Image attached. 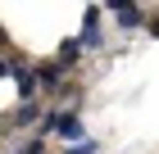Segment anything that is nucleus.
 Segmentation results:
<instances>
[{"label": "nucleus", "mask_w": 159, "mask_h": 154, "mask_svg": "<svg viewBox=\"0 0 159 154\" xmlns=\"http://www.w3.org/2000/svg\"><path fill=\"white\" fill-rule=\"evenodd\" d=\"M14 154H46V141H41V136H32L23 150H14Z\"/></svg>", "instance_id": "9d476101"}, {"label": "nucleus", "mask_w": 159, "mask_h": 154, "mask_svg": "<svg viewBox=\"0 0 159 154\" xmlns=\"http://www.w3.org/2000/svg\"><path fill=\"white\" fill-rule=\"evenodd\" d=\"M146 27H150V36H159V18H150V23H146Z\"/></svg>", "instance_id": "9b49d317"}, {"label": "nucleus", "mask_w": 159, "mask_h": 154, "mask_svg": "<svg viewBox=\"0 0 159 154\" xmlns=\"http://www.w3.org/2000/svg\"><path fill=\"white\" fill-rule=\"evenodd\" d=\"M32 118H41V104H18L9 118H5V127H9V131H27Z\"/></svg>", "instance_id": "39448f33"}, {"label": "nucleus", "mask_w": 159, "mask_h": 154, "mask_svg": "<svg viewBox=\"0 0 159 154\" xmlns=\"http://www.w3.org/2000/svg\"><path fill=\"white\" fill-rule=\"evenodd\" d=\"M0 50H5V27H0Z\"/></svg>", "instance_id": "f8f14e48"}, {"label": "nucleus", "mask_w": 159, "mask_h": 154, "mask_svg": "<svg viewBox=\"0 0 159 154\" xmlns=\"http://www.w3.org/2000/svg\"><path fill=\"white\" fill-rule=\"evenodd\" d=\"M32 73H37L41 91H50V95H55V91L64 86V68H59V64H32Z\"/></svg>", "instance_id": "20e7f679"}, {"label": "nucleus", "mask_w": 159, "mask_h": 154, "mask_svg": "<svg viewBox=\"0 0 159 154\" xmlns=\"http://www.w3.org/2000/svg\"><path fill=\"white\" fill-rule=\"evenodd\" d=\"M23 68H27V64L18 59V55H0V77H9V73H14V77H18V73H23Z\"/></svg>", "instance_id": "6e6552de"}, {"label": "nucleus", "mask_w": 159, "mask_h": 154, "mask_svg": "<svg viewBox=\"0 0 159 154\" xmlns=\"http://www.w3.org/2000/svg\"><path fill=\"white\" fill-rule=\"evenodd\" d=\"M64 154H100V141H77V145H64Z\"/></svg>", "instance_id": "1a4fd4ad"}, {"label": "nucleus", "mask_w": 159, "mask_h": 154, "mask_svg": "<svg viewBox=\"0 0 159 154\" xmlns=\"http://www.w3.org/2000/svg\"><path fill=\"white\" fill-rule=\"evenodd\" d=\"M77 59H82V36H68L59 46V55H55V64H59V68H73Z\"/></svg>", "instance_id": "0eeeda50"}, {"label": "nucleus", "mask_w": 159, "mask_h": 154, "mask_svg": "<svg viewBox=\"0 0 159 154\" xmlns=\"http://www.w3.org/2000/svg\"><path fill=\"white\" fill-rule=\"evenodd\" d=\"M14 82H18V104H37V91H41L37 73H32V68H23L18 77H14Z\"/></svg>", "instance_id": "423d86ee"}, {"label": "nucleus", "mask_w": 159, "mask_h": 154, "mask_svg": "<svg viewBox=\"0 0 159 154\" xmlns=\"http://www.w3.org/2000/svg\"><path fill=\"white\" fill-rule=\"evenodd\" d=\"M109 14H114V23H118L123 32L146 27V9H141V5H132V0H114V5H109Z\"/></svg>", "instance_id": "f03ea898"}, {"label": "nucleus", "mask_w": 159, "mask_h": 154, "mask_svg": "<svg viewBox=\"0 0 159 154\" xmlns=\"http://www.w3.org/2000/svg\"><path fill=\"white\" fill-rule=\"evenodd\" d=\"M46 136H55L64 145H77V141H86V122H82L77 109H50L46 118H41V141Z\"/></svg>", "instance_id": "f257e3e1"}, {"label": "nucleus", "mask_w": 159, "mask_h": 154, "mask_svg": "<svg viewBox=\"0 0 159 154\" xmlns=\"http://www.w3.org/2000/svg\"><path fill=\"white\" fill-rule=\"evenodd\" d=\"M100 5H86V14H82V46L86 50H100Z\"/></svg>", "instance_id": "7ed1b4c3"}]
</instances>
